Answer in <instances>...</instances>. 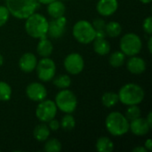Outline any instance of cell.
Wrapping results in <instances>:
<instances>
[{
	"mask_svg": "<svg viewBox=\"0 0 152 152\" xmlns=\"http://www.w3.org/2000/svg\"><path fill=\"white\" fill-rule=\"evenodd\" d=\"M151 126L150 125L147 123L146 119L142 118L141 117L132 120L131 123H129V130H131V132L138 136H142L147 134L150 130H151Z\"/></svg>",
	"mask_w": 152,
	"mask_h": 152,
	"instance_id": "obj_14",
	"label": "cell"
},
{
	"mask_svg": "<svg viewBox=\"0 0 152 152\" xmlns=\"http://www.w3.org/2000/svg\"><path fill=\"white\" fill-rule=\"evenodd\" d=\"M105 31L106 36H109L110 37H117L120 35L122 31V27L117 21H110L106 24Z\"/></svg>",
	"mask_w": 152,
	"mask_h": 152,
	"instance_id": "obj_23",
	"label": "cell"
},
{
	"mask_svg": "<svg viewBox=\"0 0 152 152\" xmlns=\"http://www.w3.org/2000/svg\"><path fill=\"white\" fill-rule=\"evenodd\" d=\"M148 48H149V52L151 53L152 52V37L149 38V41H148Z\"/></svg>",
	"mask_w": 152,
	"mask_h": 152,
	"instance_id": "obj_38",
	"label": "cell"
},
{
	"mask_svg": "<svg viewBox=\"0 0 152 152\" xmlns=\"http://www.w3.org/2000/svg\"><path fill=\"white\" fill-rule=\"evenodd\" d=\"M118 0H99L96 5L97 12L102 16H110L118 10Z\"/></svg>",
	"mask_w": 152,
	"mask_h": 152,
	"instance_id": "obj_13",
	"label": "cell"
},
{
	"mask_svg": "<svg viewBox=\"0 0 152 152\" xmlns=\"http://www.w3.org/2000/svg\"><path fill=\"white\" fill-rule=\"evenodd\" d=\"M127 69L135 75L142 74L146 69V63L144 60L138 56H131V58L128 60L126 64Z\"/></svg>",
	"mask_w": 152,
	"mask_h": 152,
	"instance_id": "obj_16",
	"label": "cell"
},
{
	"mask_svg": "<svg viewBox=\"0 0 152 152\" xmlns=\"http://www.w3.org/2000/svg\"><path fill=\"white\" fill-rule=\"evenodd\" d=\"M37 64V57L31 53H24L20 61H19V67L23 72H31L33 71Z\"/></svg>",
	"mask_w": 152,
	"mask_h": 152,
	"instance_id": "obj_15",
	"label": "cell"
},
{
	"mask_svg": "<svg viewBox=\"0 0 152 152\" xmlns=\"http://www.w3.org/2000/svg\"><path fill=\"white\" fill-rule=\"evenodd\" d=\"M65 10H66V7H65L64 4L58 0H55L52 3H50L47 7V12H48L49 15L53 19L64 16Z\"/></svg>",
	"mask_w": 152,
	"mask_h": 152,
	"instance_id": "obj_17",
	"label": "cell"
},
{
	"mask_svg": "<svg viewBox=\"0 0 152 152\" xmlns=\"http://www.w3.org/2000/svg\"><path fill=\"white\" fill-rule=\"evenodd\" d=\"M50 131L51 130L49 129L48 126H46L45 124H39L35 127L33 134L37 141L45 142L50 135Z\"/></svg>",
	"mask_w": 152,
	"mask_h": 152,
	"instance_id": "obj_20",
	"label": "cell"
},
{
	"mask_svg": "<svg viewBox=\"0 0 152 152\" xmlns=\"http://www.w3.org/2000/svg\"><path fill=\"white\" fill-rule=\"evenodd\" d=\"M53 50V44L50 40H48L45 37L40 38V41L37 45V51L38 53V54L42 57H49Z\"/></svg>",
	"mask_w": 152,
	"mask_h": 152,
	"instance_id": "obj_18",
	"label": "cell"
},
{
	"mask_svg": "<svg viewBox=\"0 0 152 152\" xmlns=\"http://www.w3.org/2000/svg\"><path fill=\"white\" fill-rule=\"evenodd\" d=\"M48 20L40 13H33L26 19L25 30L33 38H43L47 35Z\"/></svg>",
	"mask_w": 152,
	"mask_h": 152,
	"instance_id": "obj_2",
	"label": "cell"
},
{
	"mask_svg": "<svg viewBox=\"0 0 152 152\" xmlns=\"http://www.w3.org/2000/svg\"><path fill=\"white\" fill-rule=\"evenodd\" d=\"M143 29L146 33H148L149 35L152 34V18L151 16H149L148 18H146L143 21L142 24Z\"/></svg>",
	"mask_w": 152,
	"mask_h": 152,
	"instance_id": "obj_32",
	"label": "cell"
},
{
	"mask_svg": "<svg viewBox=\"0 0 152 152\" xmlns=\"http://www.w3.org/2000/svg\"><path fill=\"white\" fill-rule=\"evenodd\" d=\"M94 50L99 55H106L110 51V45L105 38H94Z\"/></svg>",
	"mask_w": 152,
	"mask_h": 152,
	"instance_id": "obj_19",
	"label": "cell"
},
{
	"mask_svg": "<svg viewBox=\"0 0 152 152\" xmlns=\"http://www.w3.org/2000/svg\"><path fill=\"white\" fill-rule=\"evenodd\" d=\"M85 67L83 57L77 53H69L64 60L65 69L72 75H77L82 72Z\"/></svg>",
	"mask_w": 152,
	"mask_h": 152,
	"instance_id": "obj_10",
	"label": "cell"
},
{
	"mask_svg": "<svg viewBox=\"0 0 152 152\" xmlns=\"http://www.w3.org/2000/svg\"><path fill=\"white\" fill-rule=\"evenodd\" d=\"M9 11L6 6H0V27L4 26L9 19Z\"/></svg>",
	"mask_w": 152,
	"mask_h": 152,
	"instance_id": "obj_31",
	"label": "cell"
},
{
	"mask_svg": "<svg viewBox=\"0 0 152 152\" xmlns=\"http://www.w3.org/2000/svg\"><path fill=\"white\" fill-rule=\"evenodd\" d=\"M142 47L140 37L134 33L126 34L120 40L121 52L127 56H134L138 54Z\"/></svg>",
	"mask_w": 152,
	"mask_h": 152,
	"instance_id": "obj_7",
	"label": "cell"
},
{
	"mask_svg": "<svg viewBox=\"0 0 152 152\" xmlns=\"http://www.w3.org/2000/svg\"><path fill=\"white\" fill-rule=\"evenodd\" d=\"M148 151L146 150L145 147H136L133 150V152H147Z\"/></svg>",
	"mask_w": 152,
	"mask_h": 152,
	"instance_id": "obj_35",
	"label": "cell"
},
{
	"mask_svg": "<svg viewBox=\"0 0 152 152\" xmlns=\"http://www.w3.org/2000/svg\"><path fill=\"white\" fill-rule=\"evenodd\" d=\"M144 147L146 148V150H147L148 151H152V141L151 139H148V140L145 142V146H144Z\"/></svg>",
	"mask_w": 152,
	"mask_h": 152,
	"instance_id": "obj_34",
	"label": "cell"
},
{
	"mask_svg": "<svg viewBox=\"0 0 152 152\" xmlns=\"http://www.w3.org/2000/svg\"><path fill=\"white\" fill-rule=\"evenodd\" d=\"M146 121H147V123L150 125V126L152 127V113L151 112H150V113L148 114L147 118H146Z\"/></svg>",
	"mask_w": 152,
	"mask_h": 152,
	"instance_id": "obj_36",
	"label": "cell"
},
{
	"mask_svg": "<svg viewBox=\"0 0 152 152\" xmlns=\"http://www.w3.org/2000/svg\"><path fill=\"white\" fill-rule=\"evenodd\" d=\"M60 126H61L60 122H59L58 120L54 119V118L51 119V120L48 122V127H49V129L52 130V131H57V130L60 128Z\"/></svg>",
	"mask_w": 152,
	"mask_h": 152,
	"instance_id": "obj_33",
	"label": "cell"
},
{
	"mask_svg": "<svg viewBox=\"0 0 152 152\" xmlns=\"http://www.w3.org/2000/svg\"><path fill=\"white\" fill-rule=\"evenodd\" d=\"M57 114V106L51 100H43L37 105L36 110L37 118L43 123L49 122L54 118Z\"/></svg>",
	"mask_w": 152,
	"mask_h": 152,
	"instance_id": "obj_9",
	"label": "cell"
},
{
	"mask_svg": "<svg viewBox=\"0 0 152 152\" xmlns=\"http://www.w3.org/2000/svg\"><path fill=\"white\" fill-rule=\"evenodd\" d=\"M118 94V100L125 105H138L140 104L145 96V93L142 86L136 84H126L120 90Z\"/></svg>",
	"mask_w": 152,
	"mask_h": 152,
	"instance_id": "obj_3",
	"label": "cell"
},
{
	"mask_svg": "<svg viewBox=\"0 0 152 152\" xmlns=\"http://www.w3.org/2000/svg\"><path fill=\"white\" fill-rule=\"evenodd\" d=\"M118 101H119L118 100V94L112 93V92L105 93L102 98V104L107 108H111V107L115 106L118 102Z\"/></svg>",
	"mask_w": 152,
	"mask_h": 152,
	"instance_id": "obj_24",
	"label": "cell"
},
{
	"mask_svg": "<svg viewBox=\"0 0 152 152\" xmlns=\"http://www.w3.org/2000/svg\"><path fill=\"white\" fill-rule=\"evenodd\" d=\"M3 63H4V58H3V56L0 54V66H2Z\"/></svg>",
	"mask_w": 152,
	"mask_h": 152,
	"instance_id": "obj_40",
	"label": "cell"
},
{
	"mask_svg": "<svg viewBox=\"0 0 152 152\" xmlns=\"http://www.w3.org/2000/svg\"><path fill=\"white\" fill-rule=\"evenodd\" d=\"M129 121L120 112L113 111L106 118L105 125L108 132L114 136H121L129 131Z\"/></svg>",
	"mask_w": 152,
	"mask_h": 152,
	"instance_id": "obj_4",
	"label": "cell"
},
{
	"mask_svg": "<svg viewBox=\"0 0 152 152\" xmlns=\"http://www.w3.org/2000/svg\"><path fill=\"white\" fill-rule=\"evenodd\" d=\"M54 102L57 109L66 114H71L74 112L77 106V100L75 94L67 88L62 89L57 94Z\"/></svg>",
	"mask_w": 152,
	"mask_h": 152,
	"instance_id": "obj_5",
	"label": "cell"
},
{
	"mask_svg": "<svg viewBox=\"0 0 152 152\" xmlns=\"http://www.w3.org/2000/svg\"><path fill=\"white\" fill-rule=\"evenodd\" d=\"M125 117L127 118L128 121L134 120L141 117V110L137 105H130L129 108L126 110Z\"/></svg>",
	"mask_w": 152,
	"mask_h": 152,
	"instance_id": "obj_30",
	"label": "cell"
},
{
	"mask_svg": "<svg viewBox=\"0 0 152 152\" xmlns=\"http://www.w3.org/2000/svg\"><path fill=\"white\" fill-rule=\"evenodd\" d=\"M94 30H95V38H105L106 37V22L102 19H95L92 23Z\"/></svg>",
	"mask_w": 152,
	"mask_h": 152,
	"instance_id": "obj_22",
	"label": "cell"
},
{
	"mask_svg": "<svg viewBox=\"0 0 152 152\" xmlns=\"http://www.w3.org/2000/svg\"><path fill=\"white\" fill-rule=\"evenodd\" d=\"M5 3L9 12L20 20L29 17L39 6L37 0H6Z\"/></svg>",
	"mask_w": 152,
	"mask_h": 152,
	"instance_id": "obj_1",
	"label": "cell"
},
{
	"mask_svg": "<svg viewBox=\"0 0 152 152\" xmlns=\"http://www.w3.org/2000/svg\"><path fill=\"white\" fill-rule=\"evenodd\" d=\"M126 60V55L121 51H117L111 53L110 56V64L114 68H119L121 67Z\"/></svg>",
	"mask_w": 152,
	"mask_h": 152,
	"instance_id": "obj_25",
	"label": "cell"
},
{
	"mask_svg": "<svg viewBox=\"0 0 152 152\" xmlns=\"http://www.w3.org/2000/svg\"><path fill=\"white\" fill-rule=\"evenodd\" d=\"M73 36L81 44L92 43L95 38V30L87 20H78L73 27Z\"/></svg>",
	"mask_w": 152,
	"mask_h": 152,
	"instance_id": "obj_6",
	"label": "cell"
},
{
	"mask_svg": "<svg viewBox=\"0 0 152 152\" xmlns=\"http://www.w3.org/2000/svg\"><path fill=\"white\" fill-rule=\"evenodd\" d=\"M76 126V121H75V118L72 115L70 114H66L62 119H61V126L62 127V129L66 132H69L71 131L72 129H74Z\"/></svg>",
	"mask_w": 152,
	"mask_h": 152,
	"instance_id": "obj_26",
	"label": "cell"
},
{
	"mask_svg": "<svg viewBox=\"0 0 152 152\" xmlns=\"http://www.w3.org/2000/svg\"><path fill=\"white\" fill-rule=\"evenodd\" d=\"M140 1H141L142 3H143V4H150L152 0H140Z\"/></svg>",
	"mask_w": 152,
	"mask_h": 152,
	"instance_id": "obj_39",
	"label": "cell"
},
{
	"mask_svg": "<svg viewBox=\"0 0 152 152\" xmlns=\"http://www.w3.org/2000/svg\"><path fill=\"white\" fill-rule=\"evenodd\" d=\"M37 1H38V3L43 4H49L50 3H52L55 0H37Z\"/></svg>",
	"mask_w": 152,
	"mask_h": 152,
	"instance_id": "obj_37",
	"label": "cell"
},
{
	"mask_svg": "<svg viewBox=\"0 0 152 152\" xmlns=\"http://www.w3.org/2000/svg\"><path fill=\"white\" fill-rule=\"evenodd\" d=\"M44 150L46 152H59L61 150V143L59 140L52 138L45 142Z\"/></svg>",
	"mask_w": 152,
	"mask_h": 152,
	"instance_id": "obj_28",
	"label": "cell"
},
{
	"mask_svg": "<svg viewBox=\"0 0 152 152\" xmlns=\"http://www.w3.org/2000/svg\"><path fill=\"white\" fill-rule=\"evenodd\" d=\"M36 69L38 78L43 82L51 81L56 72V65L54 61L48 57H44L40 60L37 62Z\"/></svg>",
	"mask_w": 152,
	"mask_h": 152,
	"instance_id": "obj_8",
	"label": "cell"
},
{
	"mask_svg": "<svg viewBox=\"0 0 152 152\" xmlns=\"http://www.w3.org/2000/svg\"><path fill=\"white\" fill-rule=\"evenodd\" d=\"M96 150L99 152H111L114 150V144L110 138L100 137L96 142Z\"/></svg>",
	"mask_w": 152,
	"mask_h": 152,
	"instance_id": "obj_21",
	"label": "cell"
},
{
	"mask_svg": "<svg viewBox=\"0 0 152 152\" xmlns=\"http://www.w3.org/2000/svg\"><path fill=\"white\" fill-rule=\"evenodd\" d=\"M12 96V88L11 86L3 81H0V101L6 102L11 99Z\"/></svg>",
	"mask_w": 152,
	"mask_h": 152,
	"instance_id": "obj_27",
	"label": "cell"
},
{
	"mask_svg": "<svg viewBox=\"0 0 152 152\" xmlns=\"http://www.w3.org/2000/svg\"><path fill=\"white\" fill-rule=\"evenodd\" d=\"M26 94L28 98L33 102H41L46 98L47 91L42 84L34 82L27 86Z\"/></svg>",
	"mask_w": 152,
	"mask_h": 152,
	"instance_id": "obj_11",
	"label": "cell"
},
{
	"mask_svg": "<svg viewBox=\"0 0 152 152\" xmlns=\"http://www.w3.org/2000/svg\"><path fill=\"white\" fill-rule=\"evenodd\" d=\"M71 84V79L68 75H61L53 80V85L61 89H66L69 87Z\"/></svg>",
	"mask_w": 152,
	"mask_h": 152,
	"instance_id": "obj_29",
	"label": "cell"
},
{
	"mask_svg": "<svg viewBox=\"0 0 152 152\" xmlns=\"http://www.w3.org/2000/svg\"><path fill=\"white\" fill-rule=\"evenodd\" d=\"M66 23H67V20L64 16L56 18L53 20L48 22L47 34L49 35V37L53 38H59L62 37V35L65 32Z\"/></svg>",
	"mask_w": 152,
	"mask_h": 152,
	"instance_id": "obj_12",
	"label": "cell"
}]
</instances>
